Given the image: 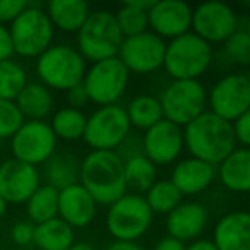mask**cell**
Wrapping results in <instances>:
<instances>
[{
    "instance_id": "2e32d148",
    "label": "cell",
    "mask_w": 250,
    "mask_h": 250,
    "mask_svg": "<svg viewBox=\"0 0 250 250\" xmlns=\"http://www.w3.org/2000/svg\"><path fill=\"white\" fill-rule=\"evenodd\" d=\"M42 185V173L36 167L14 158L0 163V197L7 204H26Z\"/></svg>"
},
{
    "instance_id": "30bf717a",
    "label": "cell",
    "mask_w": 250,
    "mask_h": 250,
    "mask_svg": "<svg viewBox=\"0 0 250 250\" xmlns=\"http://www.w3.org/2000/svg\"><path fill=\"white\" fill-rule=\"evenodd\" d=\"M130 129L132 127L124 106H98V110L86 118L83 141L93 151H117L130 136Z\"/></svg>"
},
{
    "instance_id": "7a4b0ae2",
    "label": "cell",
    "mask_w": 250,
    "mask_h": 250,
    "mask_svg": "<svg viewBox=\"0 0 250 250\" xmlns=\"http://www.w3.org/2000/svg\"><path fill=\"white\" fill-rule=\"evenodd\" d=\"M79 184L93 195L98 206L113 204L127 194L124 160L115 151H91L81 160Z\"/></svg>"
},
{
    "instance_id": "f546056e",
    "label": "cell",
    "mask_w": 250,
    "mask_h": 250,
    "mask_svg": "<svg viewBox=\"0 0 250 250\" xmlns=\"http://www.w3.org/2000/svg\"><path fill=\"white\" fill-rule=\"evenodd\" d=\"M26 214L28 221L33 225H42L53 218H59V190L43 184L33 192L26 201Z\"/></svg>"
},
{
    "instance_id": "8992f818",
    "label": "cell",
    "mask_w": 250,
    "mask_h": 250,
    "mask_svg": "<svg viewBox=\"0 0 250 250\" xmlns=\"http://www.w3.org/2000/svg\"><path fill=\"white\" fill-rule=\"evenodd\" d=\"M76 35L77 52L84 57L86 62L91 63L117 57L122 40H124L113 12L104 11V9L91 11L89 18Z\"/></svg>"
},
{
    "instance_id": "f1b7e54d",
    "label": "cell",
    "mask_w": 250,
    "mask_h": 250,
    "mask_svg": "<svg viewBox=\"0 0 250 250\" xmlns=\"http://www.w3.org/2000/svg\"><path fill=\"white\" fill-rule=\"evenodd\" d=\"M124 175L127 188H132L134 194H146L154 182L158 180V167H154L153 161L147 160L144 154L127 158L124 160Z\"/></svg>"
},
{
    "instance_id": "52a82bcc",
    "label": "cell",
    "mask_w": 250,
    "mask_h": 250,
    "mask_svg": "<svg viewBox=\"0 0 250 250\" xmlns=\"http://www.w3.org/2000/svg\"><path fill=\"white\" fill-rule=\"evenodd\" d=\"M14 53L24 59H38L46 48L53 45L55 28L46 12L35 4L28 7L9 24Z\"/></svg>"
},
{
    "instance_id": "8d00e7d4",
    "label": "cell",
    "mask_w": 250,
    "mask_h": 250,
    "mask_svg": "<svg viewBox=\"0 0 250 250\" xmlns=\"http://www.w3.org/2000/svg\"><path fill=\"white\" fill-rule=\"evenodd\" d=\"M11 240L19 247L33 245L35 240V225L29 221H19L11 228Z\"/></svg>"
},
{
    "instance_id": "836d02e7",
    "label": "cell",
    "mask_w": 250,
    "mask_h": 250,
    "mask_svg": "<svg viewBox=\"0 0 250 250\" xmlns=\"http://www.w3.org/2000/svg\"><path fill=\"white\" fill-rule=\"evenodd\" d=\"M223 53L229 63L235 65H249L250 62V33L245 29H236L225 43H223Z\"/></svg>"
},
{
    "instance_id": "9c48e42d",
    "label": "cell",
    "mask_w": 250,
    "mask_h": 250,
    "mask_svg": "<svg viewBox=\"0 0 250 250\" xmlns=\"http://www.w3.org/2000/svg\"><path fill=\"white\" fill-rule=\"evenodd\" d=\"M129 70L125 69L117 57L91 63L83 79L89 103L98 106L118 104L129 86Z\"/></svg>"
},
{
    "instance_id": "ab89813d",
    "label": "cell",
    "mask_w": 250,
    "mask_h": 250,
    "mask_svg": "<svg viewBox=\"0 0 250 250\" xmlns=\"http://www.w3.org/2000/svg\"><path fill=\"white\" fill-rule=\"evenodd\" d=\"M14 55V45H12L9 26L0 24V62L2 60H11Z\"/></svg>"
},
{
    "instance_id": "e0dca14e",
    "label": "cell",
    "mask_w": 250,
    "mask_h": 250,
    "mask_svg": "<svg viewBox=\"0 0 250 250\" xmlns=\"http://www.w3.org/2000/svg\"><path fill=\"white\" fill-rule=\"evenodd\" d=\"M149 31L161 40H173L190 31L192 7L182 0H154L147 12Z\"/></svg>"
},
{
    "instance_id": "8fae6325",
    "label": "cell",
    "mask_w": 250,
    "mask_h": 250,
    "mask_svg": "<svg viewBox=\"0 0 250 250\" xmlns=\"http://www.w3.org/2000/svg\"><path fill=\"white\" fill-rule=\"evenodd\" d=\"M57 144L59 139L48 122L24 120L11 137L12 158L38 168V165H45L57 153Z\"/></svg>"
},
{
    "instance_id": "7bdbcfd3",
    "label": "cell",
    "mask_w": 250,
    "mask_h": 250,
    "mask_svg": "<svg viewBox=\"0 0 250 250\" xmlns=\"http://www.w3.org/2000/svg\"><path fill=\"white\" fill-rule=\"evenodd\" d=\"M104 250H144L137 242H113Z\"/></svg>"
},
{
    "instance_id": "74e56055",
    "label": "cell",
    "mask_w": 250,
    "mask_h": 250,
    "mask_svg": "<svg viewBox=\"0 0 250 250\" xmlns=\"http://www.w3.org/2000/svg\"><path fill=\"white\" fill-rule=\"evenodd\" d=\"M233 134L238 147H249L250 146V113H243L235 122H231Z\"/></svg>"
},
{
    "instance_id": "44dd1931",
    "label": "cell",
    "mask_w": 250,
    "mask_h": 250,
    "mask_svg": "<svg viewBox=\"0 0 250 250\" xmlns=\"http://www.w3.org/2000/svg\"><path fill=\"white\" fill-rule=\"evenodd\" d=\"M216 250H250V214L231 211L221 216L212 229Z\"/></svg>"
},
{
    "instance_id": "ee69618b",
    "label": "cell",
    "mask_w": 250,
    "mask_h": 250,
    "mask_svg": "<svg viewBox=\"0 0 250 250\" xmlns=\"http://www.w3.org/2000/svg\"><path fill=\"white\" fill-rule=\"evenodd\" d=\"M69 250H96V247H93L91 243H86V242H76Z\"/></svg>"
},
{
    "instance_id": "ba28073f",
    "label": "cell",
    "mask_w": 250,
    "mask_h": 250,
    "mask_svg": "<svg viewBox=\"0 0 250 250\" xmlns=\"http://www.w3.org/2000/svg\"><path fill=\"white\" fill-rule=\"evenodd\" d=\"M158 100L165 120L182 129L208 111V91L201 81H171Z\"/></svg>"
},
{
    "instance_id": "9a60e30c",
    "label": "cell",
    "mask_w": 250,
    "mask_h": 250,
    "mask_svg": "<svg viewBox=\"0 0 250 250\" xmlns=\"http://www.w3.org/2000/svg\"><path fill=\"white\" fill-rule=\"evenodd\" d=\"M143 154L154 167L171 165L180 158L184 146V130L168 120H160L144 132L141 139Z\"/></svg>"
},
{
    "instance_id": "d4e9b609",
    "label": "cell",
    "mask_w": 250,
    "mask_h": 250,
    "mask_svg": "<svg viewBox=\"0 0 250 250\" xmlns=\"http://www.w3.org/2000/svg\"><path fill=\"white\" fill-rule=\"evenodd\" d=\"M81 160L70 153H55L43 165L45 184L55 190H63L70 185L79 184Z\"/></svg>"
},
{
    "instance_id": "4dcf8cb0",
    "label": "cell",
    "mask_w": 250,
    "mask_h": 250,
    "mask_svg": "<svg viewBox=\"0 0 250 250\" xmlns=\"http://www.w3.org/2000/svg\"><path fill=\"white\" fill-rule=\"evenodd\" d=\"M86 118L87 117L83 113V110H74L70 106H63L52 115L50 127H52L57 139L67 141V143H76V141L83 139L84 136Z\"/></svg>"
},
{
    "instance_id": "d6986e66",
    "label": "cell",
    "mask_w": 250,
    "mask_h": 250,
    "mask_svg": "<svg viewBox=\"0 0 250 250\" xmlns=\"http://www.w3.org/2000/svg\"><path fill=\"white\" fill-rule=\"evenodd\" d=\"M209 221L208 209L201 202H180L170 214H167V231L180 242H194L201 238Z\"/></svg>"
},
{
    "instance_id": "5bb4252c",
    "label": "cell",
    "mask_w": 250,
    "mask_h": 250,
    "mask_svg": "<svg viewBox=\"0 0 250 250\" xmlns=\"http://www.w3.org/2000/svg\"><path fill=\"white\" fill-rule=\"evenodd\" d=\"M240 29V19L235 9L223 2H206L192 9L190 31L209 45L225 43Z\"/></svg>"
},
{
    "instance_id": "f6af8a7d",
    "label": "cell",
    "mask_w": 250,
    "mask_h": 250,
    "mask_svg": "<svg viewBox=\"0 0 250 250\" xmlns=\"http://www.w3.org/2000/svg\"><path fill=\"white\" fill-rule=\"evenodd\" d=\"M7 208H9V204L4 201V199L0 197V219H2L5 216V212H7Z\"/></svg>"
},
{
    "instance_id": "7402d4cb",
    "label": "cell",
    "mask_w": 250,
    "mask_h": 250,
    "mask_svg": "<svg viewBox=\"0 0 250 250\" xmlns=\"http://www.w3.org/2000/svg\"><path fill=\"white\" fill-rule=\"evenodd\" d=\"M216 178L229 192L245 194L250 188V149L236 147L216 167Z\"/></svg>"
},
{
    "instance_id": "ac0fdd59",
    "label": "cell",
    "mask_w": 250,
    "mask_h": 250,
    "mask_svg": "<svg viewBox=\"0 0 250 250\" xmlns=\"http://www.w3.org/2000/svg\"><path fill=\"white\" fill-rule=\"evenodd\" d=\"M96 214V201L81 184L59 190V218L70 228H86L94 221Z\"/></svg>"
},
{
    "instance_id": "484cf974",
    "label": "cell",
    "mask_w": 250,
    "mask_h": 250,
    "mask_svg": "<svg viewBox=\"0 0 250 250\" xmlns=\"http://www.w3.org/2000/svg\"><path fill=\"white\" fill-rule=\"evenodd\" d=\"M38 250H69L76 243V233L65 221L53 218L35 226V240Z\"/></svg>"
},
{
    "instance_id": "6da1fadb",
    "label": "cell",
    "mask_w": 250,
    "mask_h": 250,
    "mask_svg": "<svg viewBox=\"0 0 250 250\" xmlns=\"http://www.w3.org/2000/svg\"><path fill=\"white\" fill-rule=\"evenodd\" d=\"M184 146L192 158L218 167L233 149H236L235 134L229 122L211 111H204L184 127Z\"/></svg>"
},
{
    "instance_id": "e575fe53",
    "label": "cell",
    "mask_w": 250,
    "mask_h": 250,
    "mask_svg": "<svg viewBox=\"0 0 250 250\" xmlns=\"http://www.w3.org/2000/svg\"><path fill=\"white\" fill-rule=\"evenodd\" d=\"M22 124H24V117L14 101L0 100V141L11 139Z\"/></svg>"
},
{
    "instance_id": "277c9868",
    "label": "cell",
    "mask_w": 250,
    "mask_h": 250,
    "mask_svg": "<svg viewBox=\"0 0 250 250\" xmlns=\"http://www.w3.org/2000/svg\"><path fill=\"white\" fill-rule=\"evenodd\" d=\"M38 83L50 91H69L77 84H83L86 74V60L70 45H52L36 59Z\"/></svg>"
},
{
    "instance_id": "60d3db41",
    "label": "cell",
    "mask_w": 250,
    "mask_h": 250,
    "mask_svg": "<svg viewBox=\"0 0 250 250\" xmlns=\"http://www.w3.org/2000/svg\"><path fill=\"white\" fill-rule=\"evenodd\" d=\"M153 250H185V243L170 235H165L154 243Z\"/></svg>"
},
{
    "instance_id": "1f68e13d",
    "label": "cell",
    "mask_w": 250,
    "mask_h": 250,
    "mask_svg": "<svg viewBox=\"0 0 250 250\" xmlns=\"http://www.w3.org/2000/svg\"><path fill=\"white\" fill-rule=\"evenodd\" d=\"M144 199L153 214H170L182 202V194L171 184V180H156L153 187L144 194Z\"/></svg>"
},
{
    "instance_id": "d6a6232c",
    "label": "cell",
    "mask_w": 250,
    "mask_h": 250,
    "mask_svg": "<svg viewBox=\"0 0 250 250\" xmlns=\"http://www.w3.org/2000/svg\"><path fill=\"white\" fill-rule=\"evenodd\" d=\"M28 84V72L14 59L0 62V100L14 101Z\"/></svg>"
},
{
    "instance_id": "d590c367",
    "label": "cell",
    "mask_w": 250,
    "mask_h": 250,
    "mask_svg": "<svg viewBox=\"0 0 250 250\" xmlns=\"http://www.w3.org/2000/svg\"><path fill=\"white\" fill-rule=\"evenodd\" d=\"M26 7H28L26 0H0V24H11Z\"/></svg>"
},
{
    "instance_id": "b9f144b4",
    "label": "cell",
    "mask_w": 250,
    "mask_h": 250,
    "mask_svg": "<svg viewBox=\"0 0 250 250\" xmlns=\"http://www.w3.org/2000/svg\"><path fill=\"white\" fill-rule=\"evenodd\" d=\"M185 250H216V247L212 245L211 240L197 238V240H194V242L188 243V245H185Z\"/></svg>"
},
{
    "instance_id": "3957f363",
    "label": "cell",
    "mask_w": 250,
    "mask_h": 250,
    "mask_svg": "<svg viewBox=\"0 0 250 250\" xmlns=\"http://www.w3.org/2000/svg\"><path fill=\"white\" fill-rule=\"evenodd\" d=\"M214 52L192 31L167 42L163 69L173 81H199L211 67Z\"/></svg>"
},
{
    "instance_id": "603a6c76",
    "label": "cell",
    "mask_w": 250,
    "mask_h": 250,
    "mask_svg": "<svg viewBox=\"0 0 250 250\" xmlns=\"http://www.w3.org/2000/svg\"><path fill=\"white\" fill-rule=\"evenodd\" d=\"M14 103L24 117V120L42 122H46V118L53 113V106H55L52 91L43 86L42 83H29V81L18 94Z\"/></svg>"
},
{
    "instance_id": "ffe728a7",
    "label": "cell",
    "mask_w": 250,
    "mask_h": 250,
    "mask_svg": "<svg viewBox=\"0 0 250 250\" xmlns=\"http://www.w3.org/2000/svg\"><path fill=\"white\" fill-rule=\"evenodd\" d=\"M171 184L184 195H199L206 192L216 180V167L197 158H184L177 161L171 171Z\"/></svg>"
},
{
    "instance_id": "4316f807",
    "label": "cell",
    "mask_w": 250,
    "mask_h": 250,
    "mask_svg": "<svg viewBox=\"0 0 250 250\" xmlns=\"http://www.w3.org/2000/svg\"><path fill=\"white\" fill-rule=\"evenodd\" d=\"M153 4L154 0H132V2H125L117 12H113L115 21L124 38L149 31L147 12L153 7Z\"/></svg>"
},
{
    "instance_id": "f35d334b",
    "label": "cell",
    "mask_w": 250,
    "mask_h": 250,
    "mask_svg": "<svg viewBox=\"0 0 250 250\" xmlns=\"http://www.w3.org/2000/svg\"><path fill=\"white\" fill-rule=\"evenodd\" d=\"M65 100H67V103H69V106L74 108V110H83V108L89 103V98H87V93L83 84H77L72 89L67 91Z\"/></svg>"
},
{
    "instance_id": "4fadbf2b",
    "label": "cell",
    "mask_w": 250,
    "mask_h": 250,
    "mask_svg": "<svg viewBox=\"0 0 250 250\" xmlns=\"http://www.w3.org/2000/svg\"><path fill=\"white\" fill-rule=\"evenodd\" d=\"M167 42L151 31L122 40L117 59L124 63L129 74H153L163 67Z\"/></svg>"
},
{
    "instance_id": "5b68a950",
    "label": "cell",
    "mask_w": 250,
    "mask_h": 250,
    "mask_svg": "<svg viewBox=\"0 0 250 250\" xmlns=\"http://www.w3.org/2000/svg\"><path fill=\"white\" fill-rule=\"evenodd\" d=\"M153 221L154 214L144 195L127 192L108 206L104 225L115 242H137L149 231Z\"/></svg>"
},
{
    "instance_id": "83f0119b",
    "label": "cell",
    "mask_w": 250,
    "mask_h": 250,
    "mask_svg": "<svg viewBox=\"0 0 250 250\" xmlns=\"http://www.w3.org/2000/svg\"><path fill=\"white\" fill-rule=\"evenodd\" d=\"M125 113L129 118L130 127L137 130L151 129L154 124L163 120V111H161L160 100L153 94H139L132 98L125 108Z\"/></svg>"
},
{
    "instance_id": "cb8c5ba5",
    "label": "cell",
    "mask_w": 250,
    "mask_h": 250,
    "mask_svg": "<svg viewBox=\"0 0 250 250\" xmlns=\"http://www.w3.org/2000/svg\"><path fill=\"white\" fill-rule=\"evenodd\" d=\"M45 12L53 28L63 33H77L89 18L91 9L84 0H52Z\"/></svg>"
},
{
    "instance_id": "7c38bea8",
    "label": "cell",
    "mask_w": 250,
    "mask_h": 250,
    "mask_svg": "<svg viewBox=\"0 0 250 250\" xmlns=\"http://www.w3.org/2000/svg\"><path fill=\"white\" fill-rule=\"evenodd\" d=\"M209 111L226 122H235L250 108V77L231 72L214 83L208 94Z\"/></svg>"
}]
</instances>
